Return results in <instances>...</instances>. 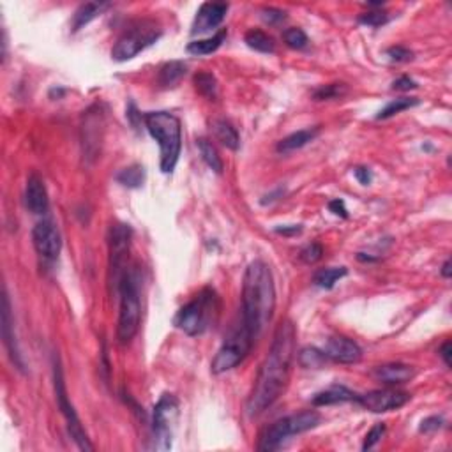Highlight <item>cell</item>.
I'll return each mask as SVG.
<instances>
[{
    "label": "cell",
    "instance_id": "34",
    "mask_svg": "<svg viewBox=\"0 0 452 452\" xmlns=\"http://www.w3.org/2000/svg\"><path fill=\"white\" fill-rule=\"evenodd\" d=\"M323 256V246L320 242H311L307 244L306 247H302V251L299 253V258L304 263L311 265V263H316L318 260H321Z\"/></svg>",
    "mask_w": 452,
    "mask_h": 452
},
{
    "label": "cell",
    "instance_id": "42",
    "mask_svg": "<svg viewBox=\"0 0 452 452\" xmlns=\"http://www.w3.org/2000/svg\"><path fill=\"white\" fill-rule=\"evenodd\" d=\"M329 210L334 214V216H340V217H343V219H347V217H348V209H347V205H344V202L341 198L330 200V202H329Z\"/></svg>",
    "mask_w": 452,
    "mask_h": 452
},
{
    "label": "cell",
    "instance_id": "11",
    "mask_svg": "<svg viewBox=\"0 0 452 452\" xmlns=\"http://www.w3.org/2000/svg\"><path fill=\"white\" fill-rule=\"evenodd\" d=\"M131 226L124 223L112 224L108 237V246H110V281L112 284H115V288H119L120 279H122L124 272L127 270V253L131 247Z\"/></svg>",
    "mask_w": 452,
    "mask_h": 452
},
{
    "label": "cell",
    "instance_id": "23",
    "mask_svg": "<svg viewBox=\"0 0 452 452\" xmlns=\"http://www.w3.org/2000/svg\"><path fill=\"white\" fill-rule=\"evenodd\" d=\"M212 131L214 136L217 138V142L223 143L226 149L237 150L240 147V136L237 133V129L233 127L232 122L224 119H216L212 122Z\"/></svg>",
    "mask_w": 452,
    "mask_h": 452
},
{
    "label": "cell",
    "instance_id": "32",
    "mask_svg": "<svg viewBox=\"0 0 452 452\" xmlns=\"http://www.w3.org/2000/svg\"><path fill=\"white\" fill-rule=\"evenodd\" d=\"M347 92V83H329V85H321L320 89L314 90L313 99L314 101H330V99L343 98Z\"/></svg>",
    "mask_w": 452,
    "mask_h": 452
},
{
    "label": "cell",
    "instance_id": "37",
    "mask_svg": "<svg viewBox=\"0 0 452 452\" xmlns=\"http://www.w3.org/2000/svg\"><path fill=\"white\" fill-rule=\"evenodd\" d=\"M387 57H389L393 62H410L414 59V52L404 46H393V48L387 50Z\"/></svg>",
    "mask_w": 452,
    "mask_h": 452
},
{
    "label": "cell",
    "instance_id": "36",
    "mask_svg": "<svg viewBox=\"0 0 452 452\" xmlns=\"http://www.w3.org/2000/svg\"><path fill=\"white\" fill-rule=\"evenodd\" d=\"M385 430H387V428H385V424L384 423H378V424H374L373 428H371L370 431H367V435H366V438H364V444H363V451H370V449H373L374 445L378 444V442L381 440V438H384V435H385Z\"/></svg>",
    "mask_w": 452,
    "mask_h": 452
},
{
    "label": "cell",
    "instance_id": "13",
    "mask_svg": "<svg viewBox=\"0 0 452 452\" xmlns=\"http://www.w3.org/2000/svg\"><path fill=\"white\" fill-rule=\"evenodd\" d=\"M32 244L36 251L45 260H57L62 249V239H60L59 228L52 219H43L32 230Z\"/></svg>",
    "mask_w": 452,
    "mask_h": 452
},
{
    "label": "cell",
    "instance_id": "7",
    "mask_svg": "<svg viewBox=\"0 0 452 452\" xmlns=\"http://www.w3.org/2000/svg\"><path fill=\"white\" fill-rule=\"evenodd\" d=\"M159 38L161 29L152 20H142V22L133 23L117 39L115 46L112 48V59L117 62H127V60L135 59L143 50L152 46Z\"/></svg>",
    "mask_w": 452,
    "mask_h": 452
},
{
    "label": "cell",
    "instance_id": "22",
    "mask_svg": "<svg viewBox=\"0 0 452 452\" xmlns=\"http://www.w3.org/2000/svg\"><path fill=\"white\" fill-rule=\"evenodd\" d=\"M187 66L180 60H172V62H166L165 66H161L159 73H157V83H159L163 89H172V87H177L180 83V80L186 76Z\"/></svg>",
    "mask_w": 452,
    "mask_h": 452
},
{
    "label": "cell",
    "instance_id": "2",
    "mask_svg": "<svg viewBox=\"0 0 452 452\" xmlns=\"http://www.w3.org/2000/svg\"><path fill=\"white\" fill-rule=\"evenodd\" d=\"M276 309V284L270 267L263 260L247 265L242 279V307L240 321L254 340L262 336Z\"/></svg>",
    "mask_w": 452,
    "mask_h": 452
},
{
    "label": "cell",
    "instance_id": "26",
    "mask_svg": "<svg viewBox=\"0 0 452 452\" xmlns=\"http://www.w3.org/2000/svg\"><path fill=\"white\" fill-rule=\"evenodd\" d=\"M244 41H246V45L249 46L251 50H254V52L274 53V50H276L274 39L270 38L269 34H265L263 30H249V32H246V36H244Z\"/></svg>",
    "mask_w": 452,
    "mask_h": 452
},
{
    "label": "cell",
    "instance_id": "19",
    "mask_svg": "<svg viewBox=\"0 0 452 452\" xmlns=\"http://www.w3.org/2000/svg\"><path fill=\"white\" fill-rule=\"evenodd\" d=\"M359 394H355L353 391H350L344 385H330L326 391H320L313 396L311 403L314 407H329V404L337 403H347V401H355Z\"/></svg>",
    "mask_w": 452,
    "mask_h": 452
},
{
    "label": "cell",
    "instance_id": "25",
    "mask_svg": "<svg viewBox=\"0 0 452 452\" xmlns=\"http://www.w3.org/2000/svg\"><path fill=\"white\" fill-rule=\"evenodd\" d=\"M196 145H198L200 156H202L203 163H205L212 172L223 173V159H221L219 152H217V149L214 147V143L209 142L207 138H198L196 140Z\"/></svg>",
    "mask_w": 452,
    "mask_h": 452
},
{
    "label": "cell",
    "instance_id": "33",
    "mask_svg": "<svg viewBox=\"0 0 452 452\" xmlns=\"http://www.w3.org/2000/svg\"><path fill=\"white\" fill-rule=\"evenodd\" d=\"M283 41L286 43V46L293 50H302L306 48L309 39H307L306 32L302 29H297V27H292V29H286L283 32Z\"/></svg>",
    "mask_w": 452,
    "mask_h": 452
},
{
    "label": "cell",
    "instance_id": "15",
    "mask_svg": "<svg viewBox=\"0 0 452 452\" xmlns=\"http://www.w3.org/2000/svg\"><path fill=\"white\" fill-rule=\"evenodd\" d=\"M323 351H326L327 359L337 364H357L363 359V348L353 340L344 336L329 337Z\"/></svg>",
    "mask_w": 452,
    "mask_h": 452
},
{
    "label": "cell",
    "instance_id": "30",
    "mask_svg": "<svg viewBox=\"0 0 452 452\" xmlns=\"http://www.w3.org/2000/svg\"><path fill=\"white\" fill-rule=\"evenodd\" d=\"M421 105V101H418L417 98H398V99H393V101L389 103V105L385 106L384 110H381L380 113L377 115L378 120H384V119H391V117L398 115V113L404 112V110H410L414 108V106Z\"/></svg>",
    "mask_w": 452,
    "mask_h": 452
},
{
    "label": "cell",
    "instance_id": "41",
    "mask_svg": "<svg viewBox=\"0 0 452 452\" xmlns=\"http://www.w3.org/2000/svg\"><path fill=\"white\" fill-rule=\"evenodd\" d=\"M417 89V82L411 80L410 76H401V78L394 80L393 90H400V92H408V90Z\"/></svg>",
    "mask_w": 452,
    "mask_h": 452
},
{
    "label": "cell",
    "instance_id": "24",
    "mask_svg": "<svg viewBox=\"0 0 452 452\" xmlns=\"http://www.w3.org/2000/svg\"><path fill=\"white\" fill-rule=\"evenodd\" d=\"M226 36H228V30L221 29L217 34L212 36V38L191 41L189 45H187V53H191V55H198V57L210 55V53H214L216 50L221 48V45L226 41Z\"/></svg>",
    "mask_w": 452,
    "mask_h": 452
},
{
    "label": "cell",
    "instance_id": "5",
    "mask_svg": "<svg viewBox=\"0 0 452 452\" xmlns=\"http://www.w3.org/2000/svg\"><path fill=\"white\" fill-rule=\"evenodd\" d=\"M120 297L119 326L117 337L122 344L129 343L138 334L142 318V300H140V279L136 270H126L117 288Z\"/></svg>",
    "mask_w": 452,
    "mask_h": 452
},
{
    "label": "cell",
    "instance_id": "20",
    "mask_svg": "<svg viewBox=\"0 0 452 452\" xmlns=\"http://www.w3.org/2000/svg\"><path fill=\"white\" fill-rule=\"evenodd\" d=\"M320 135V127H307V129H300V131L292 133V135H288L286 138L281 140L277 143V152L279 154H290L293 150H299L302 147H306L307 143L313 142L316 136Z\"/></svg>",
    "mask_w": 452,
    "mask_h": 452
},
{
    "label": "cell",
    "instance_id": "8",
    "mask_svg": "<svg viewBox=\"0 0 452 452\" xmlns=\"http://www.w3.org/2000/svg\"><path fill=\"white\" fill-rule=\"evenodd\" d=\"M254 341L256 340L251 336L247 327L240 321L239 326L233 327L232 333L226 336V340L223 341L221 348L217 350L216 357L212 359V364H210V371L214 374H223L226 371H232L233 367H237L246 359L247 353L253 348Z\"/></svg>",
    "mask_w": 452,
    "mask_h": 452
},
{
    "label": "cell",
    "instance_id": "45",
    "mask_svg": "<svg viewBox=\"0 0 452 452\" xmlns=\"http://www.w3.org/2000/svg\"><path fill=\"white\" fill-rule=\"evenodd\" d=\"M451 260H445V263H444V267H442V276L444 277H451Z\"/></svg>",
    "mask_w": 452,
    "mask_h": 452
},
{
    "label": "cell",
    "instance_id": "12",
    "mask_svg": "<svg viewBox=\"0 0 452 452\" xmlns=\"http://www.w3.org/2000/svg\"><path fill=\"white\" fill-rule=\"evenodd\" d=\"M410 400H411L410 393L387 387V389L370 391V393L366 394H360V396H357L355 403H359L360 407L373 411V414H385V411H393V410H398V408L404 407Z\"/></svg>",
    "mask_w": 452,
    "mask_h": 452
},
{
    "label": "cell",
    "instance_id": "29",
    "mask_svg": "<svg viewBox=\"0 0 452 452\" xmlns=\"http://www.w3.org/2000/svg\"><path fill=\"white\" fill-rule=\"evenodd\" d=\"M299 364L302 367H306V370H320V367L326 366V363L329 359H327V355L323 350H318V348H302V350L299 351Z\"/></svg>",
    "mask_w": 452,
    "mask_h": 452
},
{
    "label": "cell",
    "instance_id": "17",
    "mask_svg": "<svg viewBox=\"0 0 452 452\" xmlns=\"http://www.w3.org/2000/svg\"><path fill=\"white\" fill-rule=\"evenodd\" d=\"M373 377L387 387H396V385L407 384L415 377V367L403 363H387L374 367Z\"/></svg>",
    "mask_w": 452,
    "mask_h": 452
},
{
    "label": "cell",
    "instance_id": "40",
    "mask_svg": "<svg viewBox=\"0 0 452 452\" xmlns=\"http://www.w3.org/2000/svg\"><path fill=\"white\" fill-rule=\"evenodd\" d=\"M353 177L359 180V184H363V186H370V184L373 182V173H371V170L367 168V166H355Z\"/></svg>",
    "mask_w": 452,
    "mask_h": 452
},
{
    "label": "cell",
    "instance_id": "10",
    "mask_svg": "<svg viewBox=\"0 0 452 452\" xmlns=\"http://www.w3.org/2000/svg\"><path fill=\"white\" fill-rule=\"evenodd\" d=\"M177 417H179V401L173 394H163L154 407L152 414V431H154V447L159 451L172 449L173 428H175Z\"/></svg>",
    "mask_w": 452,
    "mask_h": 452
},
{
    "label": "cell",
    "instance_id": "21",
    "mask_svg": "<svg viewBox=\"0 0 452 452\" xmlns=\"http://www.w3.org/2000/svg\"><path fill=\"white\" fill-rule=\"evenodd\" d=\"M110 8L108 2H87V4H82L78 9H76L75 16H73V32H78L83 27L89 25L92 20H96L98 16H101L106 9Z\"/></svg>",
    "mask_w": 452,
    "mask_h": 452
},
{
    "label": "cell",
    "instance_id": "6",
    "mask_svg": "<svg viewBox=\"0 0 452 452\" xmlns=\"http://www.w3.org/2000/svg\"><path fill=\"white\" fill-rule=\"evenodd\" d=\"M320 421H321L320 414L314 410H306V411H300V414L297 415H290V417L279 418V421L270 424L269 428H265V431L260 435L258 451H262V452L277 451V449L288 440V437L314 430V428L320 424Z\"/></svg>",
    "mask_w": 452,
    "mask_h": 452
},
{
    "label": "cell",
    "instance_id": "4",
    "mask_svg": "<svg viewBox=\"0 0 452 452\" xmlns=\"http://www.w3.org/2000/svg\"><path fill=\"white\" fill-rule=\"evenodd\" d=\"M221 300L216 290L203 288L193 300L177 311L173 323L187 336H202L219 318Z\"/></svg>",
    "mask_w": 452,
    "mask_h": 452
},
{
    "label": "cell",
    "instance_id": "18",
    "mask_svg": "<svg viewBox=\"0 0 452 452\" xmlns=\"http://www.w3.org/2000/svg\"><path fill=\"white\" fill-rule=\"evenodd\" d=\"M25 205L27 209L32 214H36V216H41V214H45L46 210H48V191H46L45 182H43V179L38 173H32V175L27 179Z\"/></svg>",
    "mask_w": 452,
    "mask_h": 452
},
{
    "label": "cell",
    "instance_id": "14",
    "mask_svg": "<svg viewBox=\"0 0 452 452\" xmlns=\"http://www.w3.org/2000/svg\"><path fill=\"white\" fill-rule=\"evenodd\" d=\"M2 340H4V347L8 350L13 366L22 373H27L25 359H23L22 350L18 347V340H16L15 318H13V307L8 290H4V297H2Z\"/></svg>",
    "mask_w": 452,
    "mask_h": 452
},
{
    "label": "cell",
    "instance_id": "31",
    "mask_svg": "<svg viewBox=\"0 0 452 452\" xmlns=\"http://www.w3.org/2000/svg\"><path fill=\"white\" fill-rule=\"evenodd\" d=\"M195 89L207 99H216L217 96V82L212 73H198L195 76Z\"/></svg>",
    "mask_w": 452,
    "mask_h": 452
},
{
    "label": "cell",
    "instance_id": "16",
    "mask_svg": "<svg viewBox=\"0 0 452 452\" xmlns=\"http://www.w3.org/2000/svg\"><path fill=\"white\" fill-rule=\"evenodd\" d=\"M228 9L230 6L224 4V2H205V4H202L198 13H196L193 27H191V34H205L209 30L219 27Z\"/></svg>",
    "mask_w": 452,
    "mask_h": 452
},
{
    "label": "cell",
    "instance_id": "43",
    "mask_svg": "<svg viewBox=\"0 0 452 452\" xmlns=\"http://www.w3.org/2000/svg\"><path fill=\"white\" fill-rule=\"evenodd\" d=\"M302 232V226L300 224H286V226H276V233L279 235H297V233Z\"/></svg>",
    "mask_w": 452,
    "mask_h": 452
},
{
    "label": "cell",
    "instance_id": "9",
    "mask_svg": "<svg viewBox=\"0 0 452 452\" xmlns=\"http://www.w3.org/2000/svg\"><path fill=\"white\" fill-rule=\"evenodd\" d=\"M53 387H55V398L57 404H59L60 414L64 415L66 423H68V431L71 435V438L75 440V444L78 445L80 451L92 452L94 445L90 444L89 437H87L85 430L82 426V421H80L78 414H76L75 407H73L71 400L68 396V391H66V381H64V373L62 366H60L59 357H53Z\"/></svg>",
    "mask_w": 452,
    "mask_h": 452
},
{
    "label": "cell",
    "instance_id": "39",
    "mask_svg": "<svg viewBox=\"0 0 452 452\" xmlns=\"http://www.w3.org/2000/svg\"><path fill=\"white\" fill-rule=\"evenodd\" d=\"M442 426H444V418L438 417V415H431V417L424 418L423 423H421L418 431H421V433H435V431L440 430Z\"/></svg>",
    "mask_w": 452,
    "mask_h": 452
},
{
    "label": "cell",
    "instance_id": "27",
    "mask_svg": "<svg viewBox=\"0 0 452 452\" xmlns=\"http://www.w3.org/2000/svg\"><path fill=\"white\" fill-rule=\"evenodd\" d=\"M117 182L129 189H138L145 182V168L142 165H131L117 173Z\"/></svg>",
    "mask_w": 452,
    "mask_h": 452
},
{
    "label": "cell",
    "instance_id": "28",
    "mask_svg": "<svg viewBox=\"0 0 452 452\" xmlns=\"http://www.w3.org/2000/svg\"><path fill=\"white\" fill-rule=\"evenodd\" d=\"M347 274V267H329V269L318 270L313 277V283L316 284L318 288H323V290H333L337 281L343 279Z\"/></svg>",
    "mask_w": 452,
    "mask_h": 452
},
{
    "label": "cell",
    "instance_id": "44",
    "mask_svg": "<svg viewBox=\"0 0 452 452\" xmlns=\"http://www.w3.org/2000/svg\"><path fill=\"white\" fill-rule=\"evenodd\" d=\"M451 355H452V343L451 341H445L440 347V357L444 359L445 366L451 367Z\"/></svg>",
    "mask_w": 452,
    "mask_h": 452
},
{
    "label": "cell",
    "instance_id": "38",
    "mask_svg": "<svg viewBox=\"0 0 452 452\" xmlns=\"http://www.w3.org/2000/svg\"><path fill=\"white\" fill-rule=\"evenodd\" d=\"M262 18H263V22L269 23V25H279L281 22H284V20H286V13L281 11V9H276V8H263Z\"/></svg>",
    "mask_w": 452,
    "mask_h": 452
},
{
    "label": "cell",
    "instance_id": "1",
    "mask_svg": "<svg viewBox=\"0 0 452 452\" xmlns=\"http://www.w3.org/2000/svg\"><path fill=\"white\" fill-rule=\"evenodd\" d=\"M297 353V330L292 320H283L274 333L272 344L267 351L246 403L249 417H258L269 410L286 391L292 377V364Z\"/></svg>",
    "mask_w": 452,
    "mask_h": 452
},
{
    "label": "cell",
    "instance_id": "3",
    "mask_svg": "<svg viewBox=\"0 0 452 452\" xmlns=\"http://www.w3.org/2000/svg\"><path fill=\"white\" fill-rule=\"evenodd\" d=\"M147 131L159 145V166L163 173H172L182 149V126L179 117L170 112H149L143 115Z\"/></svg>",
    "mask_w": 452,
    "mask_h": 452
},
{
    "label": "cell",
    "instance_id": "35",
    "mask_svg": "<svg viewBox=\"0 0 452 452\" xmlns=\"http://www.w3.org/2000/svg\"><path fill=\"white\" fill-rule=\"evenodd\" d=\"M359 22L367 27H381L389 22V15L385 11H367L359 16Z\"/></svg>",
    "mask_w": 452,
    "mask_h": 452
}]
</instances>
